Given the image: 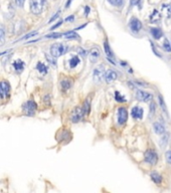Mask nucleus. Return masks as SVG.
I'll return each mask as SVG.
<instances>
[{
  "instance_id": "obj_1",
  "label": "nucleus",
  "mask_w": 171,
  "mask_h": 193,
  "mask_svg": "<svg viewBox=\"0 0 171 193\" xmlns=\"http://www.w3.org/2000/svg\"><path fill=\"white\" fill-rule=\"evenodd\" d=\"M68 52V46L60 42H55L50 47V53L53 57H60Z\"/></svg>"
},
{
  "instance_id": "obj_2",
  "label": "nucleus",
  "mask_w": 171,
  "mask_h": 193,
  "mask_svg": "<svg viewBox=\"0 0 171 193\" xmlns=\"http://www.w3.org/2000/svg\"><path fill=\"white\" fill-rule=\"evenodd\" d=\"M45 0H30L29 5H30V11L33 14H40L43 11L45 7Z\"/></svg>"
},
{
  "instance_id": "obj_3",
  "label": "nucleus",
  "mask_w": 171,
  "mask_h": 193,
  "mask_svg": "<svg viewBox=\"0 0 171 193\" xmlns=\"http://www.w3.org/2000/svg\"><path fill=\"white\" fill-rule=\"evenodd\" d=\"M36 108H37V106H36V104H35V102L31 101V100L27 101L26 103H24L23 106H22V109H23V112L25 113V115L29 116V117L34 116Z\"/></svg>"
},
{
  "instance_id": "obj_4",
  "label": "nucleus",
  "mask_w": 171,
  "mask_h": 193,
  "mask_svg": "<svg viewBox=\"0 0 171 193\" xmlns=\"http://www.w3.org/2000/svg\"><path fill=\"white\" fill-rule=\"evenodd\" d=\"M84 116H85V113H84L83 107H76L71 114V121L73 123H78L83 119Z\"/></svg>"
},
{
  "instance_id": "obj_5",
  "label": "nucleus",
  "mask_w": 171,
  "mask_h": 193,
  "mask_svg": "<svg viewBox=\"0 0 171 193\" xmlns=\"http://www.w3.org/2000/svg\"><path fill=\"white\" fill-rule=\"evenodd\" d=\"M158 161V156L156 152L153 150H148L145 153V162H147L150 165H155Z\"/></svg>"
},
{
  "instance_id": "obj_6",
  "label": "nucleus",
  "mask_w": 171,
  "mask_h": 193,
  "mask_svg": "<svg viewBox=\"0 0 171 193\" xmlns=\"http://www.w3.org/2000/svg\"><path fill=\"white\" fill-rule=\"evenodd\" d=\"M105 67L104 65H99L98 67L95 68V70H94V81H95L96 83H100L102 82V80H103V78L105 77Z\"/></svg>"
},
{
  "instance_id": "obj_7",
  "label": "nucleus",
  "mask_w": 171,
  "mask_h": 193,
  "mask_svg": "<svg viewBox=\"0 0 171 193\" xmlns=\"http://www.w3.org/2000/svg\"><path fill=\"white\" fill-rule=\"evenodd\" d=\"M127 119H128V111L126 108L121 107L118 109V123L120 125H123L126 123Z\"/></svg>"
},
{
  "instance_id": "obj_8",
  "label": "nucleus",
  "mask_w": 171,
  "mask_h": 193,
  "mask_svg": "<svg viewBox=\"0 0 171 193\" xmlns=\"http://www.w3.org/2000/svg\"><path fill=\"white\" fill-rule=\"evenodd\" d=\"M136 98L141 102H150L152 100L153 96L151 95V94L144 92V91L138 90L137 93H136Z\"/></svg>"
},
{
  "instance_id": "obj_9",
  "label": "nucleus",
  "mask_w": 171,
  "mask_h": 193,
  "mask_svg": "<svg viewBox=\"0 0 171 193\" xmlns=\"http://www.w3.org/2000/svg\"><path fill=\"white\" fill-rule=\"evenodd\" d=\"M10 91V85L5 81L0 82V96L1 98H5V96H8Z\"/></svg>"
},
{
  "instance_id": "obj_10",
  "label": "nucleus",
  "mask_w": 171,
  "mask_h": 193,
  "mask_svg": "<svg viewBox=\"0 0 171 193\" xmlns=\"http://www.w3.org/2000/svg\"><path fill=\"white\" fill-rule=\"evenodd\" d=\"M129 25H130V28H131V30L133 32L140 31L141 28H142V23L138 18H132L131 21H130Z\"/></svg>"
},
{
  "instance_id": "obj_11",
  "label": "nucleus",
  "mask_w": 171,
  "mask_h": 193,
  "mask_svg": "<svg viewBox=\"0 0 171 193\" xmlns=\"http://www.w3.org/2000/svg\"><path fill=\"white\" fill-rule=\"evenodd\" d=\"M118 77V75H117V73L115 72L113 70H109L107 73H105V81H106L107 83H112L114 82L115 80Z\"/></svg>"
},
{
  "instance_id": "obj_12",
  "label": "nucleus",
  "mask_w": 171,
  "mask_h": 193,
  "mask_svg": "<svg viewBox=\"0 0 171 193\" xmlns=\"http://www.w3.org/2000/svg\"><path fill=\"white\" fill-rule=\"evenodd\" d=\"M100 55H101V52H100V50H99V48H97V47L92 48L90 52V60L92 62H96L97 60L99 59Z\"/></svg>"
},
{
  "instance_id": "obj_13",
  "label": "nucleus",
  "mask_w": 171,
  "mask_h": 193,
  "mask_svg": "<svg viewBox=\"0 0 171 193\" xmlns=\"http://www.w3.org/2000/svg\"><path fill=\"white\" fill-rule=\"evenodd\" d=\"M131 115L134 119H142L143 117V109L139 108V107H134L132 109Z\"/></svg>"
},
{
  "instance_id": "obj_14",
  "label": "nucleus",
  "mask_w": 171,
  "mask_h": 193,
  "mask_svg": "<svg viewBox=\"0 0 171 193\" xmlns=\"http://www.w3.org/2000/svg\"><path fill=\"white\" fill-rule=\"evenodd\" d=\"M104 49H105V52H106V55L108 57V58L110 60H111L112 62L115 63L113 60H112V58L114 57V54H113V52L111 50V47H110V45L108 44V41H105L104 42Z\"/></svg>"
},
{
  "instance_id": "obj_15",
  "label": "nucleus",
  "mask_w": 171,
  "mask_h": 193,
  "mask_svg": "<svg viewBox=\"0 0 171 193\" xmlns=\"http://www.w3.org/2000/svg\"><path fill=\"white\" fill-rule=\"evenodd\" d=\"M153 128H154L155 133L158 134V135H161V134H163L165 132L164 126H163L161 123H159V122H156V123H154V125H153Z\"/></svg>"
},
{
  "instance_id": "obj_16",
  "label": "nucleus",
  "mask_w": 171,
  "mask_h": 193,
  "mask_svg": "<svg viewBox=\"0 0 171 193\" xmlns=\"http://www.w3.org/2000/svg\"><path fill=\"white\" fill-rule=\"evenodd\" d=\"M60 85H62V89L63 91H68V89H71L73 83H71V81L70 80V78H65V80L62 81Z\"/></svg>"
},
{
  "instance_id": "obj_17",
  "label": "nucleus",
  "mask_w": 171,
  "mask_h": 193,
  "mask_svg": "<svg viewBox=\"0 0 171 193\" xmlns=\"http://www.w3.org/2000/svg\"><path fill=\"white\" fill-rule=\"evenodd\" d=\"M13 67L17 72H22L24 68V62L20 59H17L13 62Z\"/></svg>"
},
{
  "instance_id": "obj_18",
  "label": "nucleus",
  "mask_w": 171,
  "mask_h": 193,
  "mask_svg": "<svg viewBox=\"0 0 171 193\" xmlns=\"http://www.w3.org/2000/svg\"><path fill=\"white\" fill-rule=\"evenodd\" d=\"M151 34L155 39H159L160 37L162 36L163 33H162V31H161V29H160V28L154 27V28H151Z\"/></svg>"
},
{
  "instance_id": "obj_19",
  "label": "nucleus",
  "mask_w": 171,
  "mask_h": 193,
  "mask_svg": "<svg viewBox=\"0 0 171 193\" xmlns=\"http://www.w3.org/2000/svg\"><path fill=\"white\" fill-rule=\"evenodd\" d=\"M160 18H161V16H160V13L157 11V10H154L153 11V13L150 15V21L151 22H157V21H159Z\"/></svg>"
},
{
  "instance_id": "obj_20",
  "label": "nucleus",
  "mask_w": 171,
  "mask_h": 193,
  "mask_svg": "<svg viewBox=\"0 0 171 193\" xmlns=\"http://www.w3.org/2000/svg\"><path fill=\"white\" fill-rule=\"evenodd\" d=\"M162 10L165 12V13H166L167 17L169 18V17L171 16V2H169V3H166V4H163L162 5Z\"/></svg>"
},
{
  "instance_id": "obj_21",
  "label": "nucleus",
  "mask_w": 171,
  "mask_h": 193,
  "mask_svg": "<svg viewBox=\"0 0 171 193\" xmlns=\"http://www.w3.org/2000/svg\"><path fill=\"white\" fill-rule=\"evenodd\" d=\"M151 179L153 180V181L155 182L156 184H159V183H161V176H160L159 174L156 173V172H152L151 173Z\"/></svg>"
},
{
  "instance_id": "obj_22",
  "label": "nucleus",
  "mask_w": 171,
  "mask_h": 193,
  "mask_svg": "<svg viewBox=\"0 0 171 193\" xmlns=\"http://www.w3.org/2000/svg\"><path fill=\"white\" fill-rule=\"evenodd\" d=\"M63 35L65 37V38H68V39L79 38V35L76 34V32H75V31H68V32H67V33H65V34H63Z\"/></svg>"
},
{
  "instance_id": "obj_23",
  "label": "nucleus",
  "mask_w": 171,
  "mask_h": 193,
  "mask_svg": "<svg viewBox=\"0 0 171 193\" xmlns=\"http://www.w3.org/2000/svg\"><path fill=\"white\" fill-rule=\"evenodd\" d=\"M37 70H38V72L39 73H47V65H43V63H41V62H38L37 63Z\"/></svg>"
},
{
  "instance_id": "obj_24",
  "label": "nucleus",
  "mask_w": 171,
  "mask_h": 193,
  "mask_svg": "<svg viewBox=\"0 0 171 193\" xmlns=\"http://www.w3.org/2000/svg\"><path fill=\"white\" fill-rule=\"evenodd\" d=\"M90 109H91L90 101L86 100L85 103H84V106H83V110H84V113H85V115H88V114L90 113Z\"/></svg>"
},
{
  "instance_id": "obj_25",
  "label": "nucleus",
  "mask_w": 171,
  "mask_h": 193,
  "mask_svg": "<svg viewBox=\"0 0 171 193\" xmlns=\"http://www.w3.org/2000/svg\"><path fill=\"white\" fill-rule=\"evenodd\" d=\"M80 63V58L78 57H71L70 59V65H71V67H76V65Z\"/></svg>"
},
{
  "instance_id": "obj_26",
  "label": "nucleus",
  "mask_w": 171,
  "mask_h": 193,
  "mask_svg": "<svg viewBox=\"0 0 171 193\" xmlns=\"http://www.w3.org/2000/svg\"><path fill=\"white\" fill-rule=\"evenodd\" d=\"M159 104H160V107H161V109L163 111H164L165 114H167V109H166V106H165V103H164V100H163L162 96H159Z\"/></svg>"
},
{
  "instance_id": "obj_27",
  "label": "nucleus",
  "mask_w": 171,
  "mask_h": 193,
  "mask_svg": "<svg viewBox=\"0 0 171 193\" xmlns=\"http://www.w3.org/2000/svg\"><path fill=\"white\" fill-rule=\"evenodd\" d=\"M5 44V32L2 28H0V46Z\"/></svg>"
},
{
  "instance_id": "obj_28",
  "label": "nucleus",
  "mask_w": 171,
  "mask_h": 193,
  "mask_svg": "<svg viewBox=\"0 0 171 193\" xmlns=\"http://www.w3.org/2000/svg\"><path fill=\"white\" fill-rule=\"evenodd\" d=\"M108 1L115 6H122L124 3V0H108Z\"/></svg>"
},
{
  "instance_id": "obj_29",
  "label": "nucleus",
  "mask_w": 171,
  "mask_h": 193,
  "mask_svg": "<svg viewBox=\"0 0 171 193\" xmlns=\"http://www.w3.org/2000/svg\"><path fill=\"white\" fill-rule=\"evenodd\" d=\"M163 47H164V49L166 50V52H171V45L169 44V41H168V39L164 40V42H163Z\"/></svg>"
},
{
  "instance_id": "obj_30",
  "label": "nucleus",
  "mask_w": 171,
  "mask_h": 193,
  "mask_svg": "<svg viewBox=\"0 0 171 193\" xmlns=\"http://www.w3.org/2000/svg\"><path fill=\"white\" fill-rule=\"evenodd\" d=\"M115 96H115V99H116V100L118 101V102H125V101H126V100H125V98H123V96L120 95L119 92L115 93Z\"/></svg>"
},
{
  "instance_id": "obj_31",
  "label": "nucleus",
  "mask_w": 171,
  "mask_h": 193,
  "mask_svg": "<svg viewBox=\"0 0 171 193\" xmlns=\"http://www.w3.org/2000/svg\"><path fill=\"white\" fill-rule=\"evenodd\" d=\"M165 159H166V161L168 163L171 164V151L166 152V154H165Z\"/></svg>"
},
{
  "instance_id": "obj_32",
  "label": "nucleus",
  "mask_w": 171,
  "mask_h": 193,
  "mask_svg": "<svg viewBox=\"0 0 171 193\" xmlns=\"http://www.w3.org/2000/svg\"><path fill=\"white\" fill-rule=\"evenodd\" d=\"M36 34H37V32H31V33H29V34H27V35H25V36H23L21 39H28L29 37L34 36V35H36Z\"/></svg>"
},
{
  "instance_id": "obj_33",
  "label": "nucleus",
  "mask_w": 171,
  "mask_h": 193,
  "mask_svg": "<svg viewBox=\"0 0 171 193\" xmlns=\"http://www.w3.org/2000/svg\"><path fill=\"white\" fill-rule=\"evenodd\" d=\"M78 52L81 55V57H86V55H87V52H86V50H84L83 48H81V47L78 48Z\"/></svg>"
},
{
  "instance_id": "obj_34",
  "label": "nucleus",
  "mask_w": 171,
  "mask_h": 193,
  "mask_svg": "<svg viewBox=\"0 0 171 193\" xmlns=\"http://www.w3.org/2000/svg\"><path fill=\"white\" fill-rule=\"evenodd\" d=\"M15 3H16L17 6L19 7H22L24 4V0H15Z\"/></svg>"
},
{
  "instance_id": "obj_35",
  "label": "nucleus",
  "mask_w": 171,
  "mask_h": 193,
  "mask_svg": "<svg viewBox=\"0 0 171 193\" xmlns=\"http://www.w3.org/2000/svg\"><path fill=\"white\" fill-rule=\"evenodd\" d=\"M60 34H58V33H55V34H48L47 35V38H57V37H60Z\"/></svg>"
},
{
  "instance_id": "obj_36",
  "label": "nucleus",
  "mask_w": 171,
  "mask_h": 193,
  "mask_svg": "<svg viewBox=\"0 0 171 193\" xmlns=\"http://www.w3.org/2000/svg\"><path fill=\"white\" fill-rule=\"evenodd\" d=\"M141 2V0H130V3H131L132 6H135V5H138Z\"/></svg>"
},
{
  "instance_id": "obj_37",
  "label": "nucleus",
  "mask_w": 171,
  "mask_h": 193,
  "mask_svg": "<svg viewBox=\"0 0 171 193\" xmlns=\"http://www.w3.org/2000/svg\"><path fill=\"white\" fill-rule=\"evenodd\" d=\"M58 15H60V11H58V12H57V13H55V15H53V17H52V19H50V20H49V21H48V23H50V22H52V21H53V20H55V18H57V17H58Z\"/></svg>"
},
{
  "instance_id": "obj_38",
  "label": "nucleus",
  "mask_w": 171,
  "mask_h": 193,
  "mask_svg": "<svg viewBox=\"0 0 171 193\" xmlns=\"http://www.w3.org/2000/svg\"><path fill=\"white\" fill-rule=\"evenodd\" d=\"M73 19H75V16H73V15H71L70 17H68V18H65V21H73Z\"/></svg>"
},
{
  "instance_id": "obj_39",
  "label": "nucleus",
  "mask_w": 171,
  "mask_h": 193,
  "mask_svg": "<svg viewBox=\"0 0 171 193\" xmlns=\"http://www.w3.org/2000/svg\"><path fill=\"white\" fill-rule=\"evenodd\" d=\"M62 23H63V21H60V22H57V23L55 24V26H52V29H55V28H57V27H58V26H60V25L62 24Z\"/></svg>"
},
{
  "instance_id": "obj_40",
  "label": "nucleus",
  "mask_w": 171,
  "mask_h": 193,
  "mask_svg": "<svg viewBox=\"0 0 171 193\" xmlns=\"http://www.w3.org/2000/svg\"><path fill=\"white\" fill-rule=\"evenodd\" d=\"M89 11H90V7H89V6H86V15L89 13Z\"/></svg>"
}]
</instances>
